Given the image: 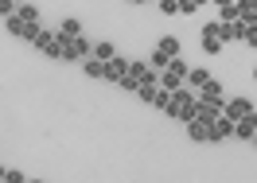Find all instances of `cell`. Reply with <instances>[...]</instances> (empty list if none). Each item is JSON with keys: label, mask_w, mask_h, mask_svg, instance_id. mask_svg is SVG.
<instances>
[{"label": "cell", "mask_w": 257, "mask_h": 183, "mask_svg": "<svg viewBox=\"0 0 257 183\" xmlns=\"http://www.w3.org/2000/svg\"><path fill=\"white\" fill-rule=\"evenodd\" d=\"M195 101H199V94L183 82L179 90H172V98H168V105H164V113L179 117V121H191V117H195Z\"/></svg>", "instance_id": "1"}, {"label": "cell", "mask_w": 257, "mask_h": 183, "mask_svg": "<svg viewBox=\"0 0 257 183\" xmlns=\"http://www.w3.org/2000/svg\"><path fill=\"white\" fill-rule=\"evenodd\" d=\"M226 39H222V20H214L203 28V55H222Z\"/></svg>", "instance_id": "2"}, {"label": "cell", "mask_w": 257, "mask_h": 183, "mask_svg": "<svg viewBox=\"0 0 257 183\" xmlns=\"http://www.w3.org/2000/svg\"><path fill=\"white\" fill-rule=\"evenodd\" d=\"M230 136H234V121H230L226 113H218V121L207 129V144H222V140H230Z\"/></svg>", "instance_id": "3"}, {"label": "cell", "mask_w": 257, "mask_h": 183, "mask_svg": "<svg viewBox=\"0 0 257 183\" xmlns=\"http://www.w3.org/2000/svg\"><path fill=\"white\" fill-rule=\"evenodd\" d=\"M128 78L141 86V82H160V70H152V63H141V59H133L128 63Z\"/></svg>", "instance_id": "4"}, {"label": "cell", "mask_w": 257, "mask_h": 183, "mask_svg": "<svg viewBox=\"0 0 257 183\" xmlns=\"http://www.w3.org/2000/svg\"><path fill=\"white\" fill-rule=\"evenodd\" d=\"M253 133H257V109H249L245 117H238V121H234V136H241V140H253Z\"/></svg>", "instance_id": "5"}, {"label": "cell", "mask_w": 257, "mask_h": 183, "mask_svg": "<svg viewBox=\"0 0 257 183\" xmlns=\"http://www.w3.org/2000/svg\"><path fill=\"white\" fill-rule=\"evenodd\" d=\"M125 74H128V59H125V55H113V59H105V78H109V82H121Z\"/></svg>", "instance_id": "6"}, {"label": "cell", "mask_w": 257, "mask_h": 183, "mask_svg": "<svg viewBox=\"0 0 257 183\" xmlns=\"http://www.w3.org/2000/svg\"><path fill=\"white\" fill-rule=\"evenodd\" d=\"M199 98H203V101H214V105L222 109V105H226V98H222V82H214V78H207V82L199 86Z\"/></svg>", "instance_id": "7"}, {"label": "cell", "mask_w": 257, "mask_h": 183, "mask_svg": "<svg viewBox=\"0 0 257 183\" xmlns=\"http://www.w3.org/2000/svg\"><path fill=\"white\" fill-rule=\"evenodd\" d=\"M218 113H222V109H218V105H214V101H195V121H203V125H214V121H218Z\"/></svg>", "instance_id": "8"}, {"label": "cell", "mask_w": 257, "mask_h": 183, "mask_svg": "<svg viewBox=\"0 0 257 183\" xmlns=\"http://www.w3.org/2000/svg\"><path fill=\"white\" fill-rule=\"evenodd\" d=\"M249 109H253V101H249V98H230V101L222 105V113L230 117V121H238V117H245Z\"/></svg>", "instance_id": "9"}, {"label": "cell", "mask_w": 257, "mask_h": 183, "mask_svg": "<svg viewBox=\"0 0 257 183\" xmlns=\"http://www.w3.org/2000/svg\"><path fill=\"white\" fill-rule=\"evenodd\" d=\"M82 63H86V74H90V78H105V59H97V55H86V59H82Z\"/></svg>", "instance_id": "10"}, {"label": "cell", "mask_w": 257, "mask_h": 183, "mask_svg": "<svg viewBox=\"0 0 257 183\" xmlns=\"http://www.w3.org/2000/svg\"><path fill=\"white\" fill-rule=\"evenodd\" d=\"M8 20V32L12 35H20V39H28V32H32V24H24V20L16 16V12H12V16H4Z\"/></svg>", "instance_id": "11"}, {"label": "cell", "mask_w": 257, "mask_h": 183, "mask_svg": "<svg viewBox=\"0 0 257 183\" xmlns=\"http://www.w3.org/2000/svg\"><path fill=\"white\" fill-rule=\"evenodd\" d=\"M16 16L24 20V24H39V8H35V4H16Z\"/></svg>", "instance_id": "12"}, {"label": "cell", "mask_w": 257, "mask_h": 183, "mask_svg": "<svg viewBox=\"0 0 257 183\" xmlns=\"http://www.w3.org/2000/svg\"><path fill=\"white\" fill-rule=\"evenodd\" d=\"M207 78H210V70H207V67H191V70H187V82H191V90H199Z\"/></svg>", "instance_id": "13"}, {"label": "cell", "mask_w": 257, "mask_h": 183, "mask_svg": "<svg viewBox=\"0 0 257 183\" xmlns=\"http://www.w3.org/2000/svg\"><path fill=\"white\" fill-rule=\"evenodd\" d=\"M207 129H210V125H203V121H195V117L187 121V136H191V140H207Z\"/></svg>", "instance_id": "14"}, {"label": "cell", "mask_w": 257, "mask_h": 183, "mask_svg": "<svg viewBox=\"0 0 257 183\" xmlns=\"http://www.w3.org/2000/svg\"><path fill=\"white\" fill-rule=\"evenodd\" d=\"M156 47H160L164 55H172V59H176V55H179V39H176V35H164V39L156 43Z\"/></svg>", "instance_id": "15"}, {"label": "cell", "mask_w": 257, "mask_h": 183, "mask_svg": "<svg viewBox=\"0 0 257 183\" xmlns=\"http://www.w3.org/2000/svg\"><path fill=\"white\" fill-rule=\"evenodd\" d=\"M59 35H82V20L66 16V20H63V28H59Z\"/></svg>", "instance_id": "16"}, {"label": "cell", "mask_w": 257, "mask_h": 183, "mask_svg": "<svg viewBox=\"0 0 257 183\" xmlns=\"http://www.w3.org/2000/svg\"><path fill=\"white\" fill-rule=\"evenodd\" d=\"M218 20L234 24V20H238V0H234V4H218Z\"/></svg>", "instance_id": "17"}, {"label": "cell", "mask_w": 257, "mask_h": 183, "mask_svg": "<svg viewBox=\"0 0 257 183\" xmlns=\"http://www.w3.org/2000/svg\"><path fill=\"white\" fill-rule=\"evenodd\" d=\"M148 63H152V70H164L168 63H172V55H164V51L156 47V51H152V59H148Z\"/></svg>", "instance_id": "18"}, {"label": "cell", "mask_w": 257, "mask_h": 183, "mask_svg": "<svg viewBox=\"0 0 257 183\" xmlns=\"http://www.w3.org/2000/svg\"><path fill=\"white\" fill-rule=\"evenodd\" d=\"M94 55H97V59H113L117 51H113V43H109V39H101V43H94Z\"/></svg>", "instance_id": "19"}, {"label": "cell", "mask_w": 257, "mask_h": 183, "mask_svg": "<svg viewBox=\"0 0 257 183\" xmlns=\"http://www.w3.org/2000/svg\"><path fill=\"white\" fill-rule=\"evenodd\" d=\"M203 4H207V0H179V12H183V16H191V12H199Z\"/></svg>", "instance_id": "20"}, {"label": "cell", "mask_w": 257, "mask_h": 183, "mask_svg": "<svg viewBox=\"0 0 257 183\" xmlns=\"http://www.w3.org/2000/svg\"><path fill=\"white\" fill-rule=\"evenodd\" d=\"M156 4H160L164 16H176V12H179V0H156Z\"/></svg>", "instance_id": "21"}, {"label": "cell", "mask_w": 257, "mask_h": 183, "mask_svg": "<svg viewBox=\"0 0 257 183\" xmlns=\"http://www.w3.org/2000/svg\"><path fill=\"white\" fill-rule=\"evenodd\" d=\"M43 55H47V59H63V43H59V39H55V43H51V47L43 51Z\"/></svg>", "instance_id": "22"}, {"label": "cell", "mask_w": 257, "mask_h": 183, "mask_svg": "<svg viewBox=\"0 0 257 183\" xmlns=\"http://www.w3.org/2000/svg\"><path fill=\"white\" fill-rule=\"evenodd\" d=\"M16 4H20V0H0V16H12V12H16Z\"/></svg>", "instance_id": "23"}, {"label": "cell", "mask_w": 257, "mask_h": 183, "mask_svg": "<svg viewBox=\"0 0 257 183\" xmlns=\"http://www.w3.org/2000/svg\"><path fill=\"white\" fill-rule=\"evenodd\" d=\"M4 175H8V167H4V160H0V179H4Z\"/></svg>", "instance_id": "24"}, {"label": "cell", "mask_w": 257, "mask_h": 183, "mask_svg": "<svg viewBox=\"0 0 257 183\" xmlns=\"http://www.w3.org/2000/svg\"><path fill=\"white\" fill-rule=\"evenodd\" d=\"M125 4H145V0H125Z\"/></svg>", "instance_id": "25"}, {"label": "cell", "mask_w": 257, "mask_h": 183, "mask_svg": "<svg viewBox=\"0 0 257 183\" xmlns=\"http://www.w3.org/2000/svg\"><path fill=\"white\" fill-rule=\"evenodd\" d=\"M214 4H234V0H214Z\"/></svg>", "instance_id": "26"}, {"label": "cell", "mask_w": 257, "mask_h": 183, "mask_svg": "<svg viewBox=\"0 0 257 183\" xmlns=\"http://www.w3.org/2000/svg\"><path fill=\"white\" fill-rule=\"evenodd\" d=\"M253 144H257V133H253Z\"/></svg>", "instance_id": "27"}, {"label": "cell", "mask_w": 257, "mask_h": 183, "mask_svg": "<svg viewBox=\"0 0 257 183\" xmlns=\"http://www.w3.org/2000/svg\"><path fill=\"white\" fill-rule=\"evenodd\" d=\"M253 78H257V70H253Z\"/></svg>", "instance_id": "28"}]
</instances>
